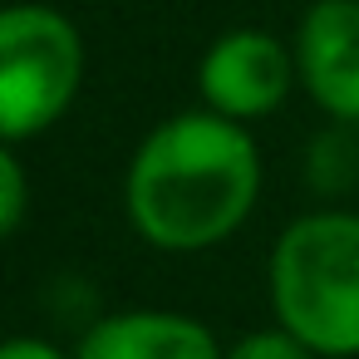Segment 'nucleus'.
<instances>
[{"label":"nucleus","instance_id":"f257e3e1","mask_svg":"<svg viewBox=\"0 0 359 359\" xmlns=\"http://www.w3.org/2000/svg\"><path fill=\"white\" fill-rule=\"evenodd\" d=\"M261 197V153L246 123L187 109L143 133L123 177L128 226L168 251H212L246 226Z\"/></svg>","mask_w":359,"mask_h":359},{"label":"nucleus","instance_id":"f03ea898","mask_svg":"<svg viewBox=\"0 0 359 359\" xmlns=\"http://www.w3.org/2000/svg\"><path fill=\"white\" fill-rule=\"evenodd\" d=\"M276 325L320 359L359 354V212L315 207L295 217L266 266Z\"/></svg>","mask_w":359,"mask_h":359},{"label":"nucleus","instance_id":"7ed1b4c3","mask_svg":"<svg viewBox=\"0 0 359 359\" xmlns=\"http://www.w3.org/2000/svg\"><path fill=\"white\" fill-rule=\"evenodd\" d=\"M84 35L40 0L0 11V133L11 148L50 133L84 89Z\"/></svg>","mask_w":359,"mask_h":359},{"label":"nucleus","instance_id":"20e7f679","mask_svg":"<svg viewBox=\"0 0 359 359\" xmlns=\"http://www.w3.org/2000/svg\"><path fill=\"white\" fill-rule=\"evenodd\" d=\"M290 89H300L295 50L261 25H241V30L217 35L207 45V55L197 60L202 109H212L231 123H246V128L280 114Z\"/></svg>","mask_w":359,"mask_h":359},{"label":"nucleus","instance_id":"39448f33","mask_svg":"<svg viewBox=\"0 0 359 359\" xmlns=\"http://www.w3.org/2000/svg\"><path fill=\"white\" fill-rule=\"evenodd\" d=\"M290 50L310 104L330 123L359 128V0H310Z\"/></svg>","mask_w":359,"mask_h":359},{"label":"nucleus","instance_id":"423d86ee","mask_svg":"<svg viewBox=\"0 0 359 359\" xmlns=\"http://www.w3.org/2000/svg\"><path fill=\"white\" fill-rule=\"evenodd\" d=\"M226 349L217 334L182 310H118L99 315L84 334L74 359H222Z\"/></svg>","mask_w":359,"mask_h":359},{"label":"nucleus","instance_id":"0eeeda50","mask_svg":"<svg viewBox=\"0 0 359 359\" xmlns=\"http://www.w3.org/2000/svg\"><path fill=\"white\" fill-rule=\"evenodd\" d=\"M300 177L320 202H339L359 187V128L354 123H330L320 133H310L305 158H300Z\"/></svg>","mask_w":359,"mask_h":359},{"label":"nucleus","instance_id":"6e6552de","mask_svg":"<svg viewBox=\"0 0 359 359\" xmlns=\"http://www.w3.org/2000/svg\"><path fill=\"white\" fill-rule=\"evenodd\" d=\"M222 359H320V354H315V349H305L290 330L271 325V330H251V334H241Z\"/></svg>","mask_w":359,"mask_h":359},{"label":"nucleus","instance_id":"1a4fd4ad","mask_svg":"<svg viewBox=\"0 0 359 359\" xmlns=\"http://www.w3.org/2000/svg\"><path fill=\"white\" fill-rule=\"evenodd\" d=\"M25 163H20V153L6 143L0 148V231L6 236H15L20 226H25Z\"/></svg>","mask_w":359,"mask_h":359},{"label":"nucleus","instance_id":"9d476101","mask_svg":"<svg viewBox=\"0 0 359 359\" xmlns=\"http://www.w3.org/2000/svg\"><path fill=\"white\" fill-rule=\"evenodd\" d=\"M0 359H74V354H65L60 344H50L40 334H15L0 344Z\"/></svg>","mask_w":359,"mask_h":359}]
</instances>
